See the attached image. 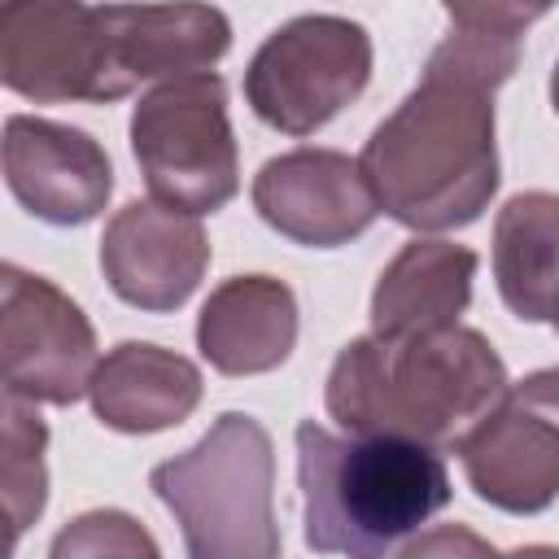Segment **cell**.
I'll list each match as a JSON object with an SVG mask.
<instances>
[{
	"instance_id": "cell-13",
	"label": "cell",
	"mask_w": 559,
	"mask_h": 559,
	"mask_svg": "<svg viewBox=\"0 0 559 559\" xmlns=\"http://www.w3.org/2000/svg\"><path fill=\"white\" fill-rule=\"evenodd\" d=\"M4 183L17 197V205L39 223L83 227L105 210L114 192V166L100 140H92L83 127L9 114Z\"/></svg>"
},
{
	"instance_id": "cell-18",
	"label": "cell",
	"mask_w": 559,
	"mask_h": 559,
	"mask_svg": "<svg viewBox=\"0 0 559 559\" xmlns=\"http://www.w3.org/2000/svg\"><path fill=\"white\" fill-rule=\"evenodd\" d=\"M0 415H4V432H0V489H4L9 546H17V537L39 520V511L48 502V467H44L48 428H44L35 402L13 397V393H4Z\"/></svg>"
},
{
	"instance_id": "cell-4",
	"label": "cell",
	"mask_w": 559,
	"mask_h": 559,
	"mask_svg": "<svg viewBox=\"0 0 559 559\" xmlns=\"http://www.w3.org/2000/svg\"><path fill=\"white\" fill-rule=\"evenodd\" d=\"M153 493L175 515L192 559H275V450L271 432L223 411L210 432L148 472Z\"/></svg>"
},
{
	"instance_id": "cell-8",
	"label": "cell",
	"mask_w": 559,
	"mask_h": 559,
	"mask_svg": "<svg viewBox=\"0 0 559 559\" xmlns=\"http://www.w3.org/2000/svg\"><path fill=\"white\" fill-rule=\"evenodd\" d=\"M96 332L74 297L52 280L0 266V371L4 393L48 406H74L96 376Z\"/></svg>"
},
{
	"instance_id": "cell-14",
	"label": "cell",
	"mask_w": 559,
	"mask_h": 559,
	"mask_svg": "<svg viewBox=\"0 0 559 559\" xmlns=\"http://www.w3.org/2000/svg\"><path fill=\"white\" fill-rule=\"evenodd\" d=\"M297 345V297L275 275L223 280L197 314V349L223 376H262Z\"/></svg>"
},
{
	"instance_id": "cell-1",
	"label": "cell",
	"mask_w": 559,
	"mask_h": 559,
	"mask_svg": "<svg viewBox=\"0 0 559 559\" xmlns=\"http://www.w3.org/2000/svg\"><path fill=\"white\" fill-rule=\"evenodd\" d=\"M520 39L454 31L428 52L419 83L371 131L358 166L380 210L411 231L476 223L498 192L493 92L515 74Z\"/></svg>"
},
{
	"instance_id": "cell-11",
	"label": "cell",
	"mask_w": 559,
	"mask_h": 559,
	"mask_svg": "<svg viewBox=\"0 0 559 559\" xmlns=\"http://www.w3.org/2000/svg\"><path fill=\"white\" fill-rule=\"evenodd\" d=\"M249 197L271 231L310 249L349 245L380 214L358 157H345L336 148H293L262 162Z\"/></svg>"
},
{
	"instance_id": "cell-2",
	"label": "cell",
	"mask_w": 559,
	"mask_h": 559,
	"mask_svg": "<svg viewBox=\"0 0 559 559\" xmlns=\"http://www.w3.org/2000/svg\"><path fill=\"white\" fill-rule=\"evenodd\" d=\"M507 384L498 349L476 328L450 323L437 332H367L349 341L328 371L323 402L345 432H389L432 450H459Z\"/></svg>"
},
{
	"instance_id": "cell-12",
	"label": "cell",
	"mask_w": 559,
	"mask_h": 559,
	"mask_svg": "<svg viewBox=\"0 0 559 559\" xmlns=\"http://www.w3.org/2000/svg\"><path fill=\"white\" fill-rule=\"evenodd\" d=\"M210 266V236L201 214L175 210L166 201H127L100 236V271L135 310L166 314L179 310Z\"/></svg>"
},
{
	"instance_id": "cell-21",
	"label": "cell",
	"mask_w": 559,
	"mask_h": 559,
	"mask_svg": "<svg viewBox=\"0 0 559 559\" xmlns=\"http://www.w3.org/2000/svg\"><path fill=\"white\" fill-rule=\"evenodd\" d=\"M550 105H555V114H559V61H555V70H550Z\"/></svg>"
},
{
	"instance_id": "cell-22",
	"label": "cell",
	"mask_w": 559,
	"mask_h": 559,
	"mask_svg": "<svg viewBox=\"0 0 559 559\" xmlns=\"http://www.w3.org/2000/svg\"><path fill=\"white\" fill-rule=\"evenodd\" d=\"M555 328H559V314H555Z\"/></svg>"
},
{
	"instance_id": "cell-3",
	"label": "cell",
	"mask_w": 559,
	"mask_h": 559,
	"mask_svg": "<svg viewBox=\"0 0 559 559\" xmlns=\"http://www.w3.org/2000/svg\"><path fill=\"white\" fill-rule=\"evenodd\" d=\"M293 441L306 546L319 555H389L450 502V472L424 441L336 437L314 419L297 424Z\"/></svg>"
},
{
	"instance_id": "cell-20",
	"label": "cell",
	"mask_w": 559,
	"mask_h": 559,
	"mask_svg": "<svg viewBox=\"0 0 559 559\" xmlns=\"http://www.w3.org/2000/svg\"><path fill=\"white\" fill-rule=\"evenodd\" d=\"M450 13L454 31L472 35H498V39H520L542 13H550L559 0H441Z\"/></svg>"
},
{
	"instance_id": "cell-6",
	"label": "cell",
	"mask_w": 559,
	"mask_h": 559,
	"mask_svg": "<svg viewBox=\"0 0 559 559\" xmlns=\"http://www.w3.org/2000/svg\"><path fill=\"white\" fill-rule=\"evenodd\" d=\"M371 35L354 17L301 13L275 26L245 66L249 109L284 131L314 135L349 100L362 96L371 79Z\"/></svg>"
},
{
	"instance_id": "cell-9",
	"label": "cell",
	"mask_w": 559,
	"mask_h": 559,
	"mask_svg": "<svg viewBox=\"0 0 559 559\" xmlns=\"http://www.w3.org/2000/svg\"><path fill=\"white\" fill-rule=\"evenodd\" d=\"M0 83L35 105H105L100 9L83 0H0Z\"/></svg>"
},
{
	"instance_id": "cell-7",
	"label": "cell",
	"mask_w": 559,
	"mask_h": 559,
	"mask_svg": "<svg viewBox=\"0 0 559 559\" xmlns=\"http://www.w3.org/2000/svg\"><path fill=\"white\" fill-rule=\"evenodd\" d=\"M454 454L480 502L507 515L546 511L559 498V367L507 384Z\"/></svg>"
},
{
	"instance_id": "cell-16",
	"label": "cell",
	"mask_w": 559,
	"mask_h": 559,
	"mask_svg": "<svg viewBox=\"0 0 559 559\" xmlns=\"http://www.w3.org/2000/svg\"><path fill=\"white\" fill-rule=\"evenodd\" d=\"M476 253L454 240L415 236L397 249V258L380 271L371 293V332L406 336V332H437L459 323L472 301Z\"/></svg>"
},
{
	"instance_id": "cell-10",
	"label": "cell",
	"mask_w": 559,
	"mask_h": 559,
	"mask_svg": "<svg viewBox=\"0 0 559 559\" xmlns=\"http://www.w3.org/2000/svg\"><path fill=\"white\" fill-rule=\"evenodd\" d=\"M105 35V105L140 83L214 70L231 48V22L205 0H118L96 4Z\"/></svg>"
},
{
	"instance_id": "cell-15",
	"label": "cell",
	"mask_w": 559,
	"mask_h": 559,
	"mask_svg": "<svg viewBox=\"0 0 559 559\" xmlns=\"http://www.w3.org/2000/svg\"><path fill=\"white\" fill-rule=\"evenodd\" d=\"M92 411L105 428L144 437L183 424L201 402V371L192 358L153 341L114 345L87 384Z\"/></svg>"
},
{
	"instance_id": "cell-19",
	"label": "cell",
	"mask_w": 559,
	"mask_h": 559,
	"mask_svg": "<svg viewBox=\"0 0 559 559\" xmlns=\"http://www.w3.org/2000/svg\"><path fill=\"white\" fill-rule=\"evenodd\" d=\"M70 555H157V542L122 511H87L52 542V559Z\"/></svg>"
},
{
	"instance_id": "cell-5",
	"label": "cell",
	"mask_w": 559,
	"mask_h": 559,
	"mask_svg": "<svg viewBox=\"0 0 559 559\" xmlns=\"http://www.w3.org/2000/svg\"><path fill=\"white\" fill-rule=\"evenodd\" d=\"M131 153L157 201L188 214L223 210L240 192L227 83L214 70L153 83L131 114Z\"/></svg>"
},
{
	"instance_id": "cell-17",
	"label": "cell",
	"mask_w": 559,
	"mask_h": 559,
	"mask_svg": "<svg viewBox=\"0 0 559 559\" xmlns=\"http://www.w3.org/2000/svg\"><path fill=\"white\" fill-rule=\"evenodd\" d=\"M493 280L524 323L559 314V192H515L493 218Z\"/></svg>"
}]
</instances>
